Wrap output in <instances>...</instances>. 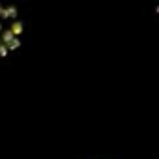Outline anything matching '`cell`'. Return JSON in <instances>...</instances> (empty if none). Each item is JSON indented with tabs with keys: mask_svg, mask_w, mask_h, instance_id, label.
<instances>
[{
	"mask_svg": "<svg viewBox=\"0 0 159 159\" xmlns=\"http://www.w3.org/2000/svg\"><path fill=\"white\" fill-rule=\"evenodd\" d=\"M21 38V21L11 8L0 6V56L17 47Z\"/></svg>",
	"mask_w": 159,
	"mask_h": 159,
	"instance_id": "obj_1",
	"label": "cell"
}]
</instances>
